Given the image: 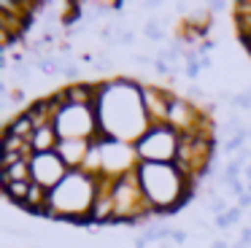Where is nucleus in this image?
Returning <instances> with one entry per match:
<instances>
[{
	"label": "nucleus",
	"mask_w": 251,
	"mask_h": 248,
	"mask_svg": "<svg viewBox=\"0 0 251 248\" xmlns=\"http://www.w3.org/2000/svg\"><path fill=\"white\" fill-rule=\"evenodd\" d=\"M98 122L100 135L119 143L135 146L151 122L143 108L141 84L135 78H105L98 81Z\"/></svg>",
	"instance_id": "f257e3e1"
},
{
	"label": "nucleus",
	"mask_w": 251,
	"mask_h": 248,
	"mask_svg": "<svg viewBox=\"0 0 251 248\" xmlns=\"http://www.w3.org/2000/svg\"><path fill=\"white\" fill-rule=\"evenodd\" d=\"M100 178L89 175L87 170H71L65 175V181L60 186H54L49 192L44 208V219L49 221H89L92 219V208L98 199Z\"/></svg>",
	"instance_id": "f03ea898"
},
{
	"label": "nucleus",
	"mask_w": 251,
	"mask_h": 248,
	"mask_svg": "<svg viewBox=\"0 0 251 248\" xmlns=\"http://www.w3.org/2000/svg\"><path fill=\"white\" fill-rule=\"evenodd\" d=\"M135 173H138V181H141V189H143V194H146V202H149V208L154 210V216L178 210L181 205H186L192 199L195 181L186 178L173 162H170V165L141 162Z\"/></svg>",
	"instance_id": "7ed1b4c3"
},
{
	"label": "nucleus",
	"mask_w": 251,
	"mask_h": 248,
	"mask_svg": "<svg viewBox=\"0 0 251 248\" xmlns=\"http://www.w3.org/2000/svg\"><path fill=\"white\" fill-rule=\"evenodd\" d=\"M111 199H114V221L119 224H141L149 216H154L135 170L111 183Z\"/></svg>",
	"instance_id": "20e7f679"
},
{
	"label": "nucleus",
	"mask_w": 251,
	"mask_h": 248,
	"mask_svg": "<svg viewBox=\"0 0 251 248\" xmlns=\"http://www.w3.org/2000/svg\"><path fill=\"white\" fill-rule=\"evenodd\" d=\"M54 129L60 140H98L100 122L95 105H76L65 102L54 116Z\"/></svg>",
	"instance_id": "39448f33"
},
{
	"label": "nucleus",
	"mask_w": 251,
	"mask_h": 248,
	"mask_svg": "<svg viewBox=\"0 0 251 248\" xmlns=\"http://www.w3.org/2000/svg\"><path fill=\"white\" fill-rule=\"evenodd\" d=\"M181 143V132L176 127L165 124H151L143 132V138L135 143V154L141 162H154V165H170L176 162Z\"/></svg>",
	"instance_id": "423d86ee"
},
{
	"label": "nucleus",
	"mask_w": 251,
	"mask_h": 248,
	"mask_svg": "<svg viewBox=\"0 0 251 248\" xmlns=\"http://www.w3.org/2000/svg\"><path fill=\"white\" fill-rule=\"evenodd\" d=\"M100 156H103V173H100V178H111V181L138 170V165H141V159L135 154V146L119 143V140L103 138V135H100Z\"/></svg>",
	"instance_id": "0eeeda50"
},
{
	"label": "nucleus",
	"mask_w": 251,
	"mask_h": 248,
	"mask_svg": "<svg viewBox=\"0 0 251 248\" xmlns=\"http://www.w3.org/2000/svg\"><path fill=\"white\" fill-rule=\"evenodd\" d=\"M68 165L60 159L57 151H46V154H33L30 156V178L35 186L51 192L54 186H60L68 175Z\"/></svg>",
	"instance_id": "6e6552de"
},
{
	"label": "nucleus",
	"mask_w": 251,
	"mask_h": 248,
	"mask_svg": "<svg viewBox=\"0 0 251 248\" xmlns=\"http://www.w3.org/2000/svg\"><path fill=\"white\" fill-rule=\"evenodd\" d=\"M141 95H143V108H146V116L151 124H165L168 122V111L170 102H173V92L162 89V86H149L141 84Z\"/></svg>",
	"instance_id": "1a4fd4ad"
},
{
	"label": "nucleus",
	"mask_w": 251,
	"mask_h": 248,
	"mask_svg": "<svg viewBox=\"0 0 251 248\" xmlns=\"http://www.w3.org/2000/svg\"><path fill=\"white\" fill-rule=\"evenodd\" d=\"M89 149H92V140H60L57 154L68 165V170H81L89 156Z\"/></svg>",
	"instance_id": "9d476101"
},
{
	"label": "nucleus",
	"mask_w": 251,
	"mask_h": 248,
	"mask_svg": "<svg viewBox=\"0 0 251 248\" xmlns=\"http://www.w3.org/2000/svg\"><path fill=\"white\" fill-rule=\"evenodd\" d=\"M57 146H60V135H57L54 124L38 127L33 135H30V149H33V154H46V151H57Z\"/></svg>",
	"instance_id": "9b49d317"
},
{
	"label": "nucleus",
	"mask_w": 251,
	"mask_h": 248,
	"mask_svg": "<svg viewBox=\"0 0 251 248\" xmlns=\"http://www.w3.org/2000/svg\"><path fill=\"white\" fill-rule=\"evenodd\" d=\"M3 132L30 140V135L35 132V124H33V119H30V113H27V111H22V113H17V116H14L11 122L6 124V129H3Z\"/></svg>",
	"instance_id": "f8f14e48"
},
{
	"label": "nucleus",
	"mask_w": 251,
	"mask_h": 248,
	"mask_svg": "<svg viewBox=\"0 0 251 248\" xmlns=\"http://www.w3.org/2000/svg\"><path fill=\"white\" fill-rule=\"evenodd\" d=\"M0 151L3 154H19V156H33V149H30V140L25 138H17V135H6L3 132V138H0Z\"/></svg>",
	"instance_id": "ddd939ff"
},
{
	"label": "nucleus",
	"mask_w": 251,
	"mask_h": 248,
	"mask_svg": "<svg viewBox=\"0 0 251 248\" xmlns=\"http://www.w3.org/2000/svg\"><path fill=\"white\" fill-rule=\"evenodd\" d=\"M0 181H3V186L6 183H19V181H33L30 178V159H22L17 165L6 167V170H0Z\"/></svg>",
	"instance_id": "4468645a"
},
{
	"label": "nucleus",
	"mask_w": 251,
	"mask_h": 248,
	"mask_svg": "<svg viewBox=\"0 0 251 248\" xmlns=\"http://www.w3.org/2000/svg\"><path fill=\"white\" fill-rule=\"evenodd\" d=\"M143 35H146L149 41H165V30H162V25H159L157 16L146 19V25H143Z\"/></svg>",
	"instance_id": "2eb2a0df"
},
{
	"label": "nucleus",
	"mask_w": 251,
	"mask_h": 248,
	"mask_svg": "<svg viewBox=\"0 0 251 248\" xmlns=\"http://www.w3.org/2000/svg\"><path fill=\"white\" fill-rule=\"evenodd\" d=\"M205 208L211 210L213 216H224L229 210V205H227V199H224V197H216V199H211V202H205Z\"/></svg>",
	"instance_id": "dca6fc26"
},
{
	"label": "nucleus",
	"mask_w": 251,
	"mask_h": 248,
	"mask_svg": "<svg viewBox=\"0 0 251 248\" xmlns=\"http://www.w3.org/2000/svg\"><path fill=\"white\" fill-rule=\"evenodd\" d=\"M6 102H14V105H22V102H27V92H25L22 86H14Z\"/></svg>",
	"instance_id": "f3484780"
},
{
	"label": "nucleus",
	"mask_w": 251,
	"mask_h": 248,
	"mask_svg": "<svg viewBox=\"0 0 251 248\" xmlns=\"http://www.w3.org/2000/svg\"><path fill=\"white\" fill-rule=\"evenodd\" d=\"M132 43H135V35H132V30H127V27H119L116 46H132Z\"/></svg>",
	"instance_id": "a211bd4d"
},
{
	"label": "nucleus",
	"mask_w": 251,
	"mask_h": 248,
	"mask_svg": "<svg viewBox=\"0 0 251 248\" xmlns=\"http://www.w3.org/2000/svg\"><path fill=\"white\" fill-rule=\"evenodd\" d=\"M200 68H202V65H200V59H197V62H186V65H184V75H186V78H192V81H195L197 75H200Z\"/></svg>",
	"instance_id": "6ab92c4d"
},
{
	"label": "nucleus",
	"mask_w": 251,
	"mask_h": 248,
	"mask_svg": "<svg viewBox=\"0 0 251 248\" xmlns=\"http://www.w3.org/2000/svg\"><path fill=\"white\" fill-rule=\"evenodd\" d=\"M224 216H227L229 224H235V221H240V216H243V208H238V205H229V210H227Z\"/></svg>",
	"instance_id": "aec40b11"
},
{
	"label": "nucleus",
	"mask_w": 251,
	"mask_h": 248,
	"mask_svg": "<svg viewBox=\"0 0 251 248\" xmlns=\"http://www.w3.org/2000/svg\"><path fill=\"white\" fill-rule=\"evenodd\" d=\"M238 208H251V194L246 192L243 197H238Z\"/></svg>",
	"instance_id": "412c9836"
},
{
	"label": "nucleus",
	"mask_w": 251,
	"mask_h": 248,
	"mask_svg": "<svg viewBox=\"0 0 251 248\" xmlns=\"http://www.w3.org/2000/svg\"><path fill=\"white\" fill-rule=\"evenodd\" d=\"M173 243H178V246H181V243H186V232L176 229V232H173Z\"/></svg>",
	"instance_id": "4be33fe9"
},
{
	"label": "nucleus",
	"mask_w": 251,
	"mask_h": 248,
	"mask_svg": "<svg viewBox=\"0 0 251 248\" xmlns=\"http://www.w3.org/2000/svg\"><path fill=\"white\" fill-rule=\"evenodd\" d=\"M240 240H243V243H249V246H251V226H246V229L240 232Z\"/></svg>",
	"instance_id": "5701e85b"
},
{
	"label": "nucleus",
	"mask_w": 251,
	"mask_h": 248,
	"mask_svg": "<svg viewBox=\"0 0 251 248\" xmlns=\"http://www.w3.org/2000/svg\"><path fill=\"white\" fill-rule=\"evenodd\" d=\"M211 248H232V246H229L227 240H213V243H211Z\"/></svg>",
	"instance_id": "b1692460"
},
{
	"label": "nucleus",
	"mask_w": 251,
	"mask_h": 248,
	"mask_svg": "<svg viewBox=\"0 0 251 248\" xmlns=\"http://www.w3.org/2000/svg\"><path fill=\"white\" fill-rule=\"evenodd\" d=\"M243 175H246V181L251 183V162H249V165H246V173H243Z\"/></svg>",
	"instance_id": "393cba45"
},
{
	"label": "nucleus",
	"mask_w": 251,
	"mask_h": 248,
	"mask_svg": "<svg viewBox=\"0 0 251 248\" xmlns=\"http://www.w3.org/2000/svg\"><path fill=\"white\" fill-rule=\"evenodd\" d=\"M232 248H251V246H249V243H243V240H238V243H235Z\"/></svg>",
	"instance_id": "a878e982"
},
{
	"label": "nucleus",
	"mask_w": 251,
	"mask_h": 248,
	"mask_svg": "<svg viewBox=\"0 0 251 248\" xmlns=\"http://www.w3.org/2000/svg\"><path fill=\"white\" fill-rule=\"evenodd\" d=\"M246 46H249V49H251V38H246Z\"/></svg>",
	"instance_id": "bb28decb"
}]
</instances>
